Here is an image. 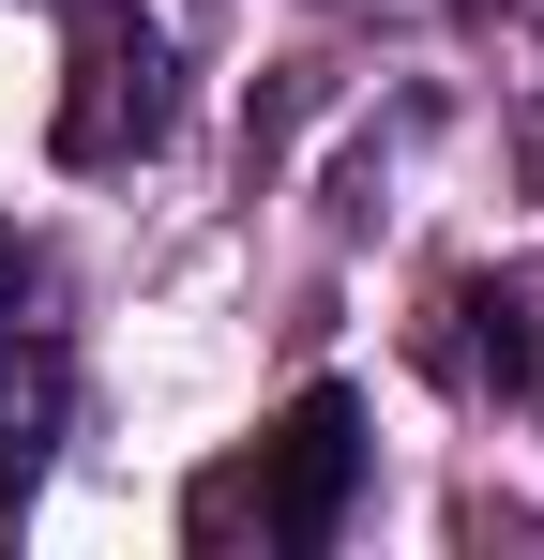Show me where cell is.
I'll use <instances>...</instances> for the list:
<instances>
[{"mask_svg":"<svg viewBox=\"0 0 544 560\" xmlns=\"http://www.w3.org/2000/svg\"><path fill=\"white\" fill-rule=\"evenodd\" d=\"M181 121V46L137 0H76V92H61V167H137Z\"/></svg>","mask_w":544,"mask_h":560,"instance_id":"obj_1","label":"cell"},{"mask_svg":"<svg viewBox=\"0 0 544 560\" xmlns=\"http://www.w3.org/2000/svg\"><path fill=\"white\" fill-rule=\"evenodd\" d=\"M348 485H363V409L318 378V394L258 440V530H272L287 560H318L333 530H348Z\"/></svg>","mask_w":544,"mask_h":560,"instance_id":"obj_2","label":"cell"},{"mask_svg":"<svg viewBox=\"0 0 544 560\" xmlns=\"http://www.w3.org/2000/svg\"><path fill=\"white\" fill-rule=\"evenodd\" d=\"M61 409H76V378L61 349H31V334H0V515L46 485V440H61Z\"/></svg>","mask_w":544,"mask_h":560,"instance_id":"obj_3","label":"cell"},{"mask_svg":"<svg viewBox=\"0 0 544 560\" xmlns=\"http://www.w3.org/2000/svg\"><path fill=\"white\" fill-rule=\"evenodd\" d=\"M453 318H469V364L499 378L515 409H544V288H469Z\"/></svg>","mask_w":544,"mask_h":560,"instance_id":"obj_4","label":"cell"},{"mask_svg":"<svg viewBox=\"0 0 544 560\" xmlns=\"http://www.w3.org/2000/svg\"><path fill=\"white\" fill-rule=\"evenodd\" d=\"M15 303H31V243L0 228V318H15Z\"/></svg>","mask_w":544,"mask_h":560,"instance_id":"obj_5","label":"cell"}]
</instances>
